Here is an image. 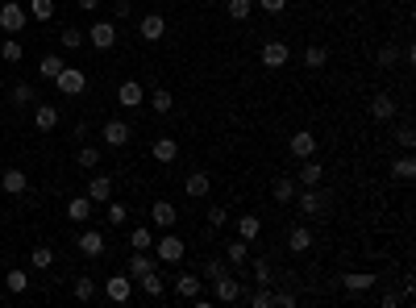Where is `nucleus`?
Instances as JSON below:
<instances>
[{
	"label": "nucleus",
	"mask_w": 416,
	"mask_h": 308,
	"mask_svg": "<svg viewBox=\"0 0 416 308\" xmlns=\"http://www.w3.org/2000/svg\"><path fill=\"white\" fill-rule=\"evenodd\" d=\"M154 250H159V263H183V254H187V242L171 229H163V238L154 242Z\"/></svg>",
	"instance_id": "obj_1"
},
{
	"label": "nucleus",
	"mask_w": 416,
	"mask_h": 308,
	"mask_svg": "<svg viewBox=\"0 0 416 308\" xmlns=\"http://www.w3.org/2000/svg\"><path fill=\"white\" fill-rule=\"evenodd\" d=\"M50 84H55L63 96H83V92H88V75H83L79 67H63V71H59L55 79H50Z\"/></svg>",
	"instance_id": "obj_2"
},
{
	"label": "nucleus",
	"mask_w": 416,
	"mask_h": 308,
	"mask_svg": "<svg viewBox=\"0 0 416 308\" xmlns=\"http://www.w3.org/2000/svg\"><path fill=\"white\" fill-rule=\"evenodd\" d=\"M104 296H109L113 304H129V300H133V275H129V271L109 275V279H104Z\"/></svg>",
	"instance_id": "obj_3"
},
{
	"label": "nucleus",
	"mask_w": 416,
	"mask_h": 308,
	"mask_svg": "<svg viewBox=\"0 0 416 308\" xmlns=\"http://www.w3.org/2000/svg\"><path fill=\"white\" fill-rule=\"evenodd\" d=\"M258 59H263V67H267V71H279V67L291 59V46H287V42H279V38H271L263 50H258Z\"/></svg>",
	"instance_id": "obj_4"
},
{
	"label": "nucleus",
	"mask_w": 416,
	"mask_h": 308,
	"mask_svg": "<svg viewBox=\"0 0 416 308\" xmlns=\"http://www.w3.org/2000/svg\"><path fill=\"white\" fill-rule=\"evenodd\" d=\"M296 204H300V213H304V217H325L329 196H321L317 188H304V192H296Z\"/></svg>",
	"instance_id": "obj_5"
},
{
	"label": "nucleus",
	"mask_w": 416,
	"mask_h": 308,
	"mask_svg": "<svg viewBox=\"0 0 416 308\" xmlns=\"http://www.w3.org/2000/svg\"><path fill=\"white\" fill-rule=\"evenodd\" d=\"M83 38L92 42V50H113L117 46V25L113 21H92V29Z\"/></svg>",
	"instance_id": "obj_6"
},
{
	"label": "nucleus",
	"mask_w": 416,
	"mask_h": 308,
	"mask_svg": "<svg viewBox=\"0 0 416 308\" xmlns=\"http://www.w3.org/2000/svg\"><path fill=\"white\" fill-rule=\"evenodd\" d=\"M213 296H217L221 304H233V300L246 296V287H242V279H233V271H225V275L213 279Z\"/></svg>",
	"instance_id": "obj_7"
},
{
	"label": "nucleus",
	"mask_w": 416,
	"mask_h": 308,
	"mask_svg": "<svg viewBox=\"0 0 416 308\" xmlns=\"http://www.w3.org/2000/svg\"><path fill=\"white\" fill-rule=\"evenodd\" d=\"M138 34H142V42H163L167 38V17L163 13H142Z\"/></svg>",
	"instance_id": "obj_8"
},
{
	"label": "nucleus",
	"mask_w": 416,
	"mask_h": 308,
	"mask_svg": "<svg viewBox=\"0 0 416 308\" xmlns=\"http://www.w3.org/2000/svg\"><path fill=\"white\" fill-rule=\"evenodd\" d=\"M25 5H17V0H9V5L5 9H0V29H5V34H21L25 29Z\"/></svg>",
	"instance_id": "obj_9"
},
{
	"label": "nucleus",
	"mask_w": 416,
	"mask_h": 308,
	"mask_svg": "<svg viewBox=\"0 0 416 308\" xmlns=\"http://www.w3.org/2000/svg\"><path fill=\"white\" fill-rule=\"evenodd\" d=\"M367 113H371V121H391L400 109H395V96L391 92H375L371 96V105H367Z\"/></svg>",
	"instance_id": "obj_10"
},
{
	"label": "nucleus",
	"mask_w": 416,
	"mask_h": 308,
	"mask_svg": "<svg viewBox=\"0 0 416 308\" xmlns=\"http://www.w3.org/2000/svg\"><path fill=\"white\" fill-rule=\"evenodd\" d=\"M287 150H291V159H312V154H317V138H312L308 129H300V133H291V142H287Z\"/></svg>",
	"instance_id": "obj_11"
},
{
	"label": "nucleus",
	"mask_w": 416,
	"mask_h": 308,
	"mask_svg": "<svg viewBox=\"0 0 416 308\" xmlns=\"http://www.w3.org/2000/svg\"><path fill=\"white\" fill-rule=\"evenodd\" d=\"M104 146H129V121L113 117V121H104Z\"/></svg>",
	"instance_id": "obj_12"
},
{
	"label": "nucleus",
	"mask_w": 416,
	"mask_h": 308,
	"mask_svg": "<svg viewBox=\"0 0 416 308\" xmlns=\"http://www.w3.org/2000/svg\"><path fill=\"white\" fill-rule=\"evenodd\" d=\"M375 279H379V275H371V271H350V275H341V287H346L350 296H362V292L375 287Z\"/></svg>",
	"instance_id": "obj_13"
},
{
	"label": "nucleus",
	"mask_w": 416,
	"mask_h": 308,
	"mask_svg": "<svg viewBox=\"0 0 416 308\" xmlns=\"http://www.w3.org/2000/svg\"><path fill=\"white\" fill-rule=\"evenodd\" d=\"M92 204H109L113 200V179L109 175H96V179H88V192H83Z\"/></svg>",
	"instance_id": "obj_14"
},
{
	"label": "nucleus",
	"mask_w": 416,
	"mask_h": 308,
	"mask_svg": "<svg viewBox=\"0 0 416 308\" xmlns=\"http://www.w3.org/2000/svg\"><path fill=\"white\" fill-rule=\"evenodd\" d=\"M150 154H154V163H175L179 159V142L175 138H154V146H150Z\"/></svg>",
	"instance_id": "obj_15"
},
{
	"label": "nucleus",
	"mask_w": 416,
	"mask_h": 308,
	"mask_svg": "<svg viewBox=\"0 0 416 308\" xmlns=\"http://www.w3.org/2000/svg\"><path fill=\"white\" fill-rule=\"evenodd\" d=\"M117 100H121V109H138L142 100H146V88H142L138 79H125V84L117 88Z\"/></svg>",
	"instance_id": "obj_16"
},
{
	"label": "nucleus",
	"mask_w": 416,
	"mask_h": 308,
	"mask_svg": "<svg viewBox=\"0 0 416 308\" xmlns=\"http://www.w3.org/2000/svg\"><path fill=\"white\" fill-rule=\"evenodd\" d=\"M183 192H187V200H204L208 192H213V179H208L204 171H192V175L183 179Z\"/></svg>",
	"instance_id": "obj_17"
},
{
	"label": "nucleus",
	"mask_w": 416,
	"mask_h": 308,
	"mask_svg": "<svg viewBox=\"0 0 416 308\" xmlns=\"http://www.w3.org/2000/svg\"><path fill=\"white\" fill-rule=\"evenodd\" d=\"M142 279V292L150 296V300H163V292H167V275L154 267V271H146V275H138Z\"/></svg>",
	"instance_id": "obj_18"
},
{
	"label": "nucleus",
	"mask_w": 416,
	"mask_h": 308,
	"mask_svg": "<svg viewBox=\"0 0 416 308\" xmlns=\"http://www.w3.org/2000/svg\"><path fill=\"white\" fill-rule=\"evenodd\" d=\"M92 209H96V204H92L88 196H75V200H67V221L88 225V221H92Z\"/></svg>",
	"instance_id": "obj_19"
},
{
	"label": "nucleus",
	"mask_w": 416,
	"mask_h": 308,
	"mask_svg": "<svg viewBox=\"0 0 416 308\" xmlns=\"http://www.w3.org/2000/svg\"><path fill=\"white\" fill-rule=\"evenodd\" d=\"M225 263H229V267H246V263H250V242H246V238L225 242Z\"/></svg>",
	"instance_id": "obj_20"
},
{
	"label": "nucleus",
	"mask_w": 416,
	"mask_h": 308,
	"mask_svg": "<svg viewBox=\"0 0 416 308\" xmlns=\"http://www.w3.org/2000/svg\"><path fill=\"white\" fill-rule=\"evenodd\" d=\"M150 217H154V225H159V229H171V225L179 221V213H175V204H171V200H154Z\"/></svg>",
	"instance_id": "obj_21"
},
{
	"label": "nucleus",
	"mask_w": 416,
	"mask_h": 308,
	"mask_svg": "<svg viewBox=\"0 0 416 308\" xmlns=\"http://www.w3.org/2000/svg\"><path fill=\"white\" fill-rule=\"evenodd\" d=\"M258 233H263V217H258V213H242V217H237V238H246V242L254 246Z\"/></svg>",
	"instance_id": "obj_22"
},
{
	"label": "nucleus",
	"mask_w": 416,
	"mask_h": 308,
	"mask_svg": "<svg viewBox=\"0 0 416 308\" xmlns=\"http://www.w3.org/2000/svg\"><path fill=\"white\" fill-rule=\"evenodd\" d=\"M0 188H5L9 196H25V188H29V179H25V171H21V167H9L5 175H0Z\"/></svg>",
	"instance_id": "obj_23"
},
{
	"label": "nucleus",
	"mask_w": 416,
	"mask_h": 308,
	"mask_svg": "<svg viewBox=\"0 0 416 308\" xmlns=\"http://www.w3.org/2000/svg\"><path fill=\"white\" fill-rule=\"evenodd\" d=\"M79 254L100 259V254H104V233H100V229H83V233H79Z\"/></svg>",
	"instance_id": "obj_24"
},
{
	"label": "nucleus",
	"mask_w": 416,
	"mask_h": 308,
	"mask_svg": "<svg viewBox=\"0 0 416 308\" xmlns=\"http://www.w3.org/2000/svg\"><path fill=\"white\" fill-rule=\"evenodd\" d=\"M325 179V167L317 163V159H304V167H300V175H296V183L300 188H317Z\"/></svg>",
	"instance_id": "obj_25"
},
{
	"label": "nucleus",
	"mask_w": 416,
	"mask_h": 308,
	"mask_svg": "<svg viewBox=\"0 0 416 308\" xmlns=\"http://www.w3.org/2000/svg\"><path fill=\"white\" fill-rule=\"evenodd\" d=\"M34 125H38L42 133H50V129L59 125V109H55V105H34Z\"/></svg>",
	"instance_id": "obj_26"
},
{
	"label": "nucleus",
	"mask_w": 416,
	"mask_h": 308,
	"mask_svg": "<svg viewBox=\"0 0 416 308\" xmlns=\"http://www.w3.org/2000/svg\"><path fill=\"white\" fill-rule=\"evenodd\" d=\"M287 250H291V254H308V250H312V233H308L304 225H291V229H287Z\"/></svg>",
	"instance_id": "obj_27"
},
{
	"label": "nucleus",
	"mask_w": 416,
	"mask_h": 308,
	"mask_svg": "<svg viewBox=\"0 0 416 308\" xmlns=\"http://www.w3.org/2000/svg\"><path fill=\"white\" fill-rule=\"evenodd\" d=\"M154 267H159V259H150V250H133V259H129V275L138 279V275H146V271H154Z\"/></svg>",
	"instance_id": "obj_28"
},
{
	"label": "nucleus",
	"mask_w": 416,
	"mask_h": 308,
	"mask_svg": "<svg viewBox=\"0 0 416 308\" xmlns=\"http://www.w3.org/2000/svg\"><path fill=\"white\" fill-rule=\"evenodd\" d=\"M296 192H300V183H296L291 175H283V179H275V188H271V196H275L279 204H291V200H296Z\"/></svg>",
	"instance_id": "obj_29"
},
{
	"label": "nucleus",
	"mask_w": 416,
	"mask_h": 308,
	"mask_svg": "<svg viewBox=\"0 0 416 308\" xmlns=\"http://www.w3.org/2000/svg\"><path fill=\"white\" fill-rule=\"evenodd\" d=\"M146 100H150V109H154V113H171V105H175V96H171L167 88H154Z\"/></svg>",
	"instance_id": "obj_30"
},
{
	"label": "nucleus",
	"mask_w": 416,
	"mask_h": 308,
	"mask_svg": "<svg viewBox=\"0 0 416 308\" xmlns=\"http://www.w3.org/2000/svg\"><path fill=\"white\" fill-rule=\"evenodd\" d=\"M0 59H5V63H21L25 59V46L17 38H5V42H0Z\"/></svg>",
	"instance_id": "obj_31"
},
{
	"label": "nucleus",
	"mask_w": 416,
	"mask_h": 308,
	"mask_svg": "<svg viewBox=\"0 0 416 308\" xmlns=\"http://www.w3.org/2000/svg\"><path fill=\"white\" fill-rule=\"evenodd\" d=\"M304 63H308L312 71H321V67L329 63V46H308V50H304Z\"/></svg>",
	"instance_id": "obj_32"
},
{
	"label": "nucleus",
	"mask_w": 416,
	"mask_h": 308,
	"mask_svg": "<svg viewBox=\"0 0 416 308\" xmlns=\"http://www.w3.org/2000/svg\"><path fill=\"white\" fill-rule=\"evenodd\" d=\"M175 296H179V300L200 296V279H196V275H179V279H175Z\"/></svg>",
	"instance_id": "obj_33"
},
{
	"label": "nucleus",
	"mask_w": 416,
	"mask_h": 308,
	"mask_svg": "<svg viewBox=\"0 0 416 308\" xmlns=\"http://www.w3.org/2000/svg\"><path fill=\"white\" fill-rule=\"evenodd\" d=\"M391 175H395L400 183H408V179L416 175V163H412V154H404V159H395V163H391Z\"/></svg>",
	"instance_id": "obj_34"
},
{
	"label": "nucleus",
	"mask_w": 416,
	"mask_h": 308,
	"mask_svg": "<svg viewBox=\"0 0 416 308\" xmlns=\"http://www.w3.org/2000/svg\"><path fill=\"white\" fill-rule=\"evenodd\" d=\"M225 13H229L233 21H246V17L254 13V0H225Z\"/></svg>",
	"instance_id": "obj_35"
},
{
	"label": "nucleus",
	"mask_w": 416,
	"mask_h": 308,
	"mask_svg": "<svg viewBox=\"0 0 416 308\" xmlns=\"http://www.w3.org/2000/svg\"><path fill=\"white\" fill-rule=\"evenodd\" d=\"M67 63L59 59V55H42V63H38V71H42V79H55L59 71H63Z\"/></svg>",
	"instance_id": "obj_36"
},
{
	"label": "nucleus",
	"mask_w": 416,
	"mask_h": 308,
	"mask_svg": "<svg viewBox=\"0 0 416 308\" xmlns=\"http://www.w3.org/2000/svg\"><path fill=\"white\" fill-rule=\"evenodd\" d=\"M29 17L34 21H50L55 17V0H29Z\"/></svg>",
	"instance_id": "obj_37"
},
{
	"label": "nucleus",
	"mask_w": 416,
	"mask_h": 308,
	"mask_svg": "<svg viewBox=\"0 0 416 308\" xmlns=\"http://www.w3.org/2000/svg\"><path fill=\"white\" fill-rule=\"evenodd\" d=\"M29 263H34V271H46L50 263H55V250H50V246H34V254H29Z\"/></svg>",
	"instance_id": "obj_38"
},
{
	"label": "nucleus",
	"mask_w": 416,
	"mask_h": 308,
	"mask_svg": "<svg viewBox=\"0 0 416 308\" xmlns=\"http://www.w3.org/2000/svg\"><path fill=\"white\" fill-rule=\"evenodd\" d=\"M13 105H38V88L34 84H17L13 88Z\"/></svg>",
	"instance_id": "obj_39"
},
{
	"label": "nucleus",
	"mask_w": 416,
	"mask_h": 308,
	"mask_svg": "<svg viewBox=\"0 0 416 308\" xmlns=\"http://www.w3.org/2000/svg\"><path fill=\"white\" fill-rule=\"evenodd\" d=\"M5 287H9V292H13V296H21V292H25V287H29V279H25V271H21V267H13V271H9V275H5Z\"/></svg>",
	"instance_id": "obj_40"
},
{
	"label": "nucleus",
	"mask_w": 416,
	"mask_h": 308,
	"mask_svg": "<svg viewBox=\"0 0 416 308\" xmlns=\"http://www.w3.org/2000/svg\"><path fill=\"white\" fill-rule=\"evenodd\" d=\"M104 217H109V225H113V229H121V225H125V217H129V209H125L121 200H109V213H104Z\"/></svg>",
	"instance_id": "obj_41"
},
{
	"label": "nucleus",
	"mask_w": 416,
	"mask_h": 308,
	"mask_svg": "<svg viewBox=\"0 0 416 308\" xmlns=\"http://www.w3.org/2000/svg\"><path fill=\"white\" fill-rule=\"evenodd\" d=\"M250 304L254 308H275V292H267V283H258L254 296H250Z\"/></svg>",
	"instance_id": "obj_42"
},
{
	"label": "nucleus",
	"mask_w": 416,
	"mask_h": 308,
	"mask_svg": "<svg viewBox=\"0 0 416 308\" xmlns=\"http://www.w3.org/2000/svg\"><path fill=\"white\" fill-rule=\"evenodd\" d=\"M75 159H79V167H88V171H92V167H100V146H83V150L75 154Z\"/></svg>",
	"instance_id": "obj_43"
},
{
	"label": "nucleus",
	"mask_w": 416,
	"mask_h": 308,
	"mask_svg": "<svg viewBox=\"0 0 416 308\" xmlns=\"http://www.w3.org/2000/svg\"><path fill=\"white\" fill-rule=\"evenodd\" d=\"M83 42H88V38H83V29H75V25H67V29H63V50H79Z\"/></svg>",
	"instance_id": "obj_44"
},
{
	"label": "nucleus",
	"mask_w": 416,
	"mask_h": 308,
	"mask_svg": "<svg viewBox=\"0 0 416 308\" xmlns=\"http://www.w3.org/2000/svg\"><path fill=\"white\" fill-rule=\"evenodd\" d=\"M129 246H133V250H154V233H150V229H133V233H129Z\"/></svg>",
	"instance_id": "obj_45"
},
{
	"label": "nucleus",
	"mask_w": 416,
	"mask_h": 308,
	"mask_svg": "<svg viewBox=\"0 0 416 308\" xmlns=\"http://www.w3.org/2000/svg\"><path fill=\"white\" fill-rule=\"evenodd\" d=\"M71 292H75V300H83V304H88V300H96V283H92V279H75V287H71Z\"/></svg>",
	"instance_id": "obj_46"
},
{
	"label": "nucleus",
	"mask_w": 416,
	"mask_h": 308,
	"mask_svg": "<svg viewBox=\"0 0 416 308\" xmlns=\"http://www.w3.org/2000/svg\"><path fill=\"white\" fill-rule=\"evenodd\" d=\"M229 225V213L221 209V204H217V209H208V229H225Z\"/></svg>",
	"instance_id": "obj_47"
},
{
	"label": "nucleus",
	"mask_w": 416,
	"mask_h": 308,
	"mask_svg": "<svg viewBox=\"0 0 416 308\" xmlns=\"http://www.w3.org/2000/svg\"><path fill=\"white\" fill-rule=\"evenodd\" d=\"M395 59H400V50H395V46H379V55H375L379 67H395Z\"/></svg>",
	"instance_id": "obj_48"
},
{
	"label": "nucleus",
	"mask_w": 416,
	"mask_h": 308,
	"mask_svg": "<svg viewBox=\"0 0 416 308\" xmlns=\"http://www.w3.org/2000/svg\"><path fill=\"white\" fill-rule=\"evenodd\" d=\"M254 283H271V263L267 259H254Z\"/></svg>",
	"instance_id": "obj_49"
},
{
	"label": "nucleus",
	"mask_w": 416,
	"mask_h": 308,
	"mask_svg": "<svg viewBox=\"0 0 416 308\" xmlns=\"http://www.w3.org/2000/svg\"><path fill=\"white\" fill-rule=\"evenodd\" d=\"M225 271H229V263H221V259H208V263H204V275H208V279H217V275H225Z\"/></svg>",
	"instance_id": "obj_50"
},
{
	"label": "nucleus",
	"mask_w": 416,
	"mask_h": 308,
	"mask_svg": "<svg viewBox=\"0 0 416 308\" xmlns=\"http://www.w3.org/2000/svg\"><path fill=\"white\" fill-rule=\"evenodd\" d=\"M254 9H263V13H283L287 0H254Z\"/></svg>",
	"instance_id": "obj_51"
},
{
	"label": "nucleus",
	"mask_w": 416,
	"mask_h": 308,
	"mask_svg": "<svg viewBox=\"0 0 416 308\" xmlns=\"http://www.w3.org/2000/svg\"><path fill=\"white\" fill-rule=\"evenodd\" d=\"M395 142H400V146H404V150H408V146H412V142H416V133H412V125H408V121H404V125H400V129H395Z\"/></svg>",
	"instance_id": "obj_52"
},
{
	"label": "nucleus",
	"mask_w": 416,
	"mask_h": 308,
	"mask_svg": "<svg viewBox=\"0 0 416 308\" xmlns=\"http://www.w3.org/2000/svg\"><path fill=\"white\" fill-rule=\"evenodd\" d=\"M275 304H279V308H291V304H296V292H279Z\"/></svg>",
	"instance_id": "obj_53"
},
{
	"label": "nucleus",
	"mask_w": 416,
	"mask_h": 308,
	"mask_svg": "<svg viewBox=\"0 0 416 308\" xmlns=\"http://www.w3.org/2000/svg\"><path fill=\"white\" fill-rule=\"evenodd\" d=\"M113 13H117V17H121V21H125V17H129V13H133V9H129V0H117V5H113Z\"/></svg>",
	"instance_id": "obj_54"
},
{
	"label": "nucleus",
	"mask_w": 416,
	"mask_h": 308,
	"mask_svg": "<svg viewBox=\"0 0 416 308\" xmlns=\"http://www.w3.org/2000/svg\"><path fill=\"white\" fill-rule=\"evenodd\" d=\"M400 304H404V296H395V292L383 296V308H400Z\"/></svg>",
	"instance_id": "obj_55"
},
{
	"label": "nucleus",
	"mask_w": 416,
	"mask_h": 308,
	"mask_svg": "<svg viewBox=\"0 0 416 308\" xmlns=\"http://www.w3.org/2000/svg\"><path fill=\"white\" fill-rule=\"evenodd\" d=\"M75 5H79L83 13H96V9H100V0H75Z\"/></svg>",
	"instance_id": "obj_56"
}]
</instances>
